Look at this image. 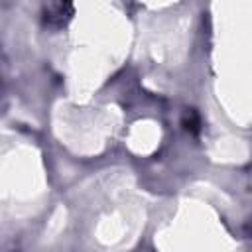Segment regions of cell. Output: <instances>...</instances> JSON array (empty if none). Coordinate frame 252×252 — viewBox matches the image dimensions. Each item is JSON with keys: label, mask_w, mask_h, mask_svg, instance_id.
<instances>
[{"label": "cell", "mask_w": 252, "mask_h": 252, "mask_svg": "<svg viewBox=\"0 0 252 252\" xmlns=\"http://www.w3.org/2000/svg\"><path fill=\"white\" fill-rule=\"evenodd\" d=\"M73 14V6L71 4H63V2H55V4H47L43 10L45 22L49 26H63Z\"/></svg>", "instance_id": "obj_1"}]
</instances>
